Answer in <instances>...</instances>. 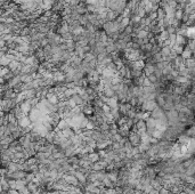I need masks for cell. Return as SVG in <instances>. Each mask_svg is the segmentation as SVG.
Masks as SVG:
<instances>
[{
    "label": "cell",
    "mask_w": 195,
    "mask_h": 194,
    "mask_svg": "<svg viewBox=\"0 0 195 194\" xmlns=\"http://www.w3.org/2000/svg\"><path fill=\"white\" fill-rule=\"evenodd\" d=\"M127 139L130 142V144L134 146V147H138L140 144H142V137L139 134H137L135 131L130 130L129 131V135L127 137Z\"/></svg>",
    "instance_id": "6da1fadb"
},
{
    "label": "cell",
    "mask_w": 195,
    "mask_h": 194,
    "mask_svg": "<svg viewBox=\"0 0 195 194\" xmlns=\"http://www.w3.org/2000/svg\"><path fill=\"white\" fill-rule=\"evenodd\" d=\"M87 159H88V160H90L91 162L98 161V160H99L98 152H97V151H94V152H91V153H88V154H87Z\"/></svg>",
    "instance_id": "7a4b0ae2"
}]
</instances>
